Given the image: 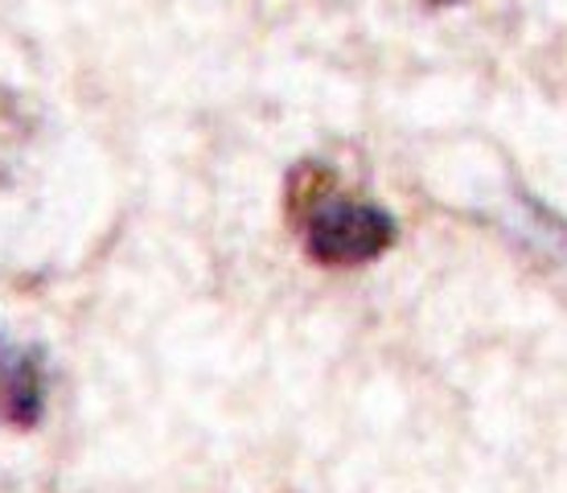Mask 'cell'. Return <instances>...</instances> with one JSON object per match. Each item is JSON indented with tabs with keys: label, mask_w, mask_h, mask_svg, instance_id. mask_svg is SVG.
Segmentation results:
<instances>
[{
	"label": "cell",
	"mask_w": 567,
	"mask_h": 493,
	"mask_svg": "<svg viewBox=\"0 0 567 493\" xmlns=\"http://www.w3.org/2000/svg\"><path fill=\"white\" fill-rule=\"evenodd\" d=\"M45 403V374L42 362L29 350H17L0 341V420L13 428H33L42 420Z\"/></svg>",
	"instance_id": "2"
},
{
	"label": "cell",
	"mask_w": 567,
	"mask_h": 493,
	"mask_svg": "<svg viewBox=\"0 0 567 493\" xmlns=\"http://www.w3.org/2000/svg\"><path fill=\"white\" fill-rule=\"evenodd\" d=\"M427 4H461V0H427Z\"/></svg>",
	"instance_id": "3"
},
{
	"label": "cell",
	"mask_w": 567,
	"mask_h": 493,
	"mask_svg": "<svg viewBox=\"0 0 567 493\" xmlns=\"http://www.w3.org/2000/svg\"><path fill=\"white\" fill-rule=\"evenodd\" d=\"M288 210L300 230L305 255L321 268H362L395 243V218L346 194L338 177L321 165H305L292 177Z\"/></svg>",
	"instance_id": "1"
}]
</instances>
